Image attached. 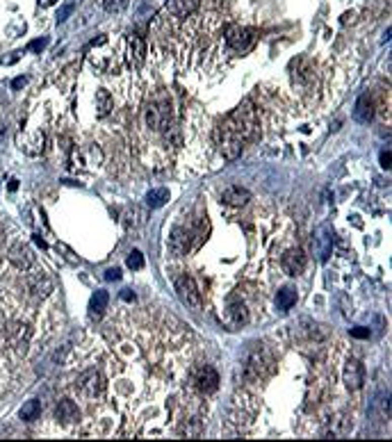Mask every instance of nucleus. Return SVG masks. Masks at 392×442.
<instances>
[{
	"mask_svg": "<svg viewBox=\"0 0 392 442\" xmlns=\"http://www.w3.org/2000/svg\"><path fill=\"white\" fill-rule=\"evenodd\" d=\"M258 132H260L258 114H255L253 103L251 100H242V105L228 116V121L217 132V139L219 141L230 139V141H237V144H244V141L255 139Z\"/></svg>",
	"mask_w": 392,
	"mask_h": 442,
	"instance_id": "1",
	"label": "nucleus"
},
{
	"mask_svg": "<svg viewBox=\"0 0 392 442\" xmlns=\"http://www.w3.org/2000/svg\"><path fill=\"white\" fill-rule=\"evenodd\" d=\"M191 385L201 392V394H212L219 387V374L212 365H199L191 369Z\"/></svg>",
	"mask_w": 392,
	"mask_h": 442,
	"instance_id": "2",
	"label": "nucleus"
},
{
	"mask_svg": "<svg viewBox=\"0 0 392 442\" xmlns=\"http://www.w3.org/2000/svg\"><path fill=\"white\" fill-rule=\"evenodd\" d=\"M169 118H171V105L164 98L158 100V103H150L148 109H146V123L155 132H162L169 126Z\"/></svg>",
	"mask_w": 392,
	"mask_h": 442,
	"instance_id": "3",
	"label": "nucleus"
},
{
	"mask_svg": "<svg viewBox=\"0 0 392 442\" xmlns=\"http://www.w3.org/2000/svg\"><path fill=\"white\" fill-rule=\"evenodd\" d=\"M255 41V30L253 27H242V25H228L226 30V44L228 48L237 50V53H242V50H249L251 46H253Z\"/></svg>",
	"mask_w": 392,
	"mask_h": 442,
	"instance_id": "4",
	"label": "nucleus"
},
{
	"mask_svg": "<svg viewBox=\"0 0 392 442\" xmlns=\"http://www.w3.org/2000/svg\"><path fill=\"white\" fill-rule=\"evenodd\" d=\"M176 292L180 294L182 303H187L189 308H194V310H201V292H199L196 280L191 276H187V273L178 276L176 278Z\"/></svg>",
	"mask_w": 392,
	"mask_h": 442,
	"instance_id": "5",
	"label": "nucleus"
},
{
	"mask_svg": "<svg viewBox=\"0 0 392 442\" xmlns=\"http://www.w3.org/2000/svg\"><path fill=\"white\" fill-rule=\"evenodd\" d=\"M77 390H80L82 396H87V399H96V396L103 394L105 390V381L103 376H100V372H85L80 378H77Z\"/></svg>",
	"mask_w": 392,
	"mask_h": 442,
	"instance_id": "6",
	"label": "nucleus"
},
{
	"mask_svg": "<svg viewBox=\"0 0 392 442\" xmlns=\"http://www.w3.org/2000/svg\"><path fill=\"white\" fill-rule=\"evenodd\" d=\"M342 381H344L346 390H351V392L360 390V387H363V383H365V369H363V365H360L358 360L351 358L349 363L344 365V372H342Z\"/></svg>",
	"mask_w": 392,
	"mask_h": 442,
	"instance_id": "7",
	"label": "nucleus"
},
{
	"mask_svg": "<svg viewBox=\"0 0 392 442\" xmlns=\"http://www.w3.org/2000/svg\"><path fill=\"white\" fill-rule=\"evenodd\" d=\"M281 267H283V271H285L287 276H299V273H303V269H305V255H303V251L290 249V251H287V253L281 258Z\"/></svg>",
	"mask_w": 392,
	"mask_h": 442,
	"instance_id": "8",
	"label": "nucleus"
},
{
	"mask_svg": "<svg viewBox=\"0 0 392 442\" xmlns=\"http://www.w3.org/2000/svg\"><path fill=\"white\" fill-rule=\"evenodd\" d=\"M189 239L191 232L187 228H176L171 232V239H169V249H171L173 255H185L189 251Z\"/></svg>",
	"mask_w": 392,
	"mask_h": 442,
	"instance_id": "9",
	"label": "nucleus"
},
{
	"mask_svg": "<svg viewBox=\"0 0 392 442\" xmlns=\"http://www.w3.org/2000/svg\"><path fill=\"white\" fill-rule=\"evenodd\" d=\"M9 262L12 264H16L18 269H30L32 267V262H34V258H32V251L27 249V246H23V244H16V246H12L9 249Z\"/></svg>",
	"mask_w": 392,
	"mask_h": 442,
	"instance_id": "10",
	"label": "nucleus"
},
{
	"mask_svg": "<svg viewBox=\"0 0 392 442\" xmlns=\"http://www.w3.org/2000/svg\"><path fill=\"white\" fill-rule=\"evenodd\" d=\"M144 55H146V46L141 41V36H137V34L128 36V59H130L132 66H141L144 64Z\"/></svg>",
	"mask_w": 392,
	"mask_h": 442,
	"instance_id": "11",
	"label": "nucleus"
},
{
	"mask_svg": "<svg viewBox=\"0 0 392 442\" xmlns=\"http://www.w3.org/2000/svg\"><path fill=\"white\" fill-rule=\"evenodd\" d=\"M55 415H57L59 422L64 424H73L77 422V417H80V413H77V406L73 404L71 399H62L57 404V408H55Z\"/></svg>",
	"mask_w": 392,
	"mask_h": 442,
	"instance_id": "12",
	"label": "nucleus"
},
{
	"mask_svg": "<svg viewBox=\"0 0 392 442\" xmlns=\"http://www.w3.org/2000/svg\"><path fill=\"white\" fill-rule=\"evenodd\" d=\"M221 200L228 205H244L246 200H251V191L244 189V187H228V189H223L221 194Z\"/></svg>",
	"mask_w": 392,
	"mask_h": 442,
	"instance_id": "13",
	"label": "nucleus"
},
{
	"mask_svg": "<svg viewBox=\"0 0 392 442\" xmlns=\"http://www.w3.org/2000/svg\"><path fill=\"white\" fill-rule=\"evenodd\" d=\"M354 118H356L358 123H369V121L374 118V107H372V103H369L367 96H360V98L356 100Z\"/></svg>",
	"mask_w": 392,
	"mask_h": 442,
	"instance_id": "14",
	"label": "nucleus"
},
{
	"mask_svg": "<svg viewBox=\"0 0 392 442\" xmlns=\"http://www.w3.org/2000/svg\"><path fill=\"white\" fill-rule=\"evenodd\" d=\"M199 7V0H167V9L173 16H187Z\"/></svg>",
	"mask_w": 392,
	"mask_h": 442,
	"instance_id": "15",
	"label": "nucleus"
},
{
	"mask_svg": "<svg viewBox=\"0 0 392 442\" xmlns=\"http://www.w3.org/2000/svg\"><path fill=\"white\" fill-rule=\"evenodd\" d=\"M107 301H109V294L105 290H98L94 296H91L89 301V310H91V317L98 319L100 314H103V310L107 308Z\"/></svg>",
	"mask_w": 392,
	"mask_h": 442,
	"instance_id": "16",
	"label": "nucleus"
},
{
	"mask_svg": "<svg viewBox=\"0 0 392 442\" xmlns=\"http://www.w3.org/2000/svg\"><path fill=\"white\" fill-rule=\"evenodd\" d=\"M27 285H30V290L34 292L36 296H46L50 290H53L50 280L46 276H41V273H39V276H30V278H27Z\"/></svg>",
	"mask_w": 392,
	"mask_h": 442,
	"instance_id": "17",
	"label": "nucleus"
},
{
	"mask_svg": "<svg viewBox=\"0 0 392 442\" xmlns=\"http://www.w3.org/2000/svg\"><path fill=\"white\" fill-rule=\"evenodd\" d=\"M276 303H278V308L281 310H290L292 305L296 303V290L294 287H283V290L278 292V296H276Z\"/></svg>",
	"mask_w": 392,
	"mask_h": 442,
	"instance_id": "18",
	"label": "nucleus"
},
{
	"mask_svg": "<svg viewBox=\"0 0 392 442\" xmlns=\"http://www.w3.org/2000/svg\"><path fill=\"white\" fill-rule=\"evenodd\" d=\"M169 200V189H150L148 194H146V203H148V208H162L164 203Z\"/></svg>",
	"mask_w": 392,
	"mask_h": 442,
	"instance_id": "19",
	"label": "nucleus"
},
{
	"mask_svg": "<svg viewBox=\"0 0 392 442\" xmlns=\"http://www.w3.org/2000/svg\"><path fill=\"white\" fill-rule=\"evenodd\" d=\"M96 109H98V116H107L109 109H112V98H109V94L105 89H100L98 94H96Z\"/></svg>",
	"mask_w": 392,
	"mask_h": 442,
	"instance_id": "20",
	"label": "nucleus"
},
{
	"mask_svg": "<svg viewBox=\"0 0 392 442\" xmlns=\"http://www.w3.org/2000/svg\"><path fill=\"white\" fill-rule=\"evenodd\" d=\"M39 413H41L39 401H36V399H30V401H27V404L21 408V419H23V422H32V419L39 417Z\"/></svg>",
	"mask_w": 392,
	"mask_h": 442,
	"instance_id": "21",
	"label": "nucleus"
},
{
	"mask_svg": "<svg viewBox=\"0 0 392 442\" xmlns=\"http://www.w3.org/2000/svg\"><path fill=\"white\" fill-rule=\"evenodd\" d=\"M228 314H230L232 326H240V324H244V322H246V308H244V303H230V308H228Z\"/></svg>",
	"mask_w": 392,
	"mask_h": 442,
	"instance_id": "22",
	"label": "nucleus"
},
{
	"mask_svg": "<svg viewBox=\"0 0 392 442\" xmlns=\"http://www.w3.org/2000/svg\"><path fill=\"white\" fill-rule=\"evenodd\" d=\"M178 433H180V435H187V437H199L201 435V424L199 422H185L180 428H178Z\"/></svg>",
	"mask_w": 392,
	"mask_h": 442,
	"instance_id": "23",
	"label": "nucleus"
},
{
	"mask_svg": "<svg viewBox=\"0 0 392 442\" xmlns=\"http://www.w3.org/2000/svg\"><path fill=\"white\" fill-rule=\"evenodd\" d=\"M128 267L135 269V271H137V269H141V267H144V255H141L139 251H132V253L128 255Z\"/></svg>",
	"mask_w": 392,
	"mask_h": 442,
	"instance_id": "24",
	"label": "nucleus"
},
{
	"mask_svg": "<svg viewBox=\"0 0 392 442\" xmlns=\"http://www.w3.org/2000/svg\"><path fill=\"white\" fill-rule=\"evenodd\" d=\"M128 7V0H105V12H123Z\"/></svg>",
	"mask_w": 392,
	"mask_h": 442,
	"instance_id": "25",
	"label": "nucleus"
},
{
	"mask_svg": "<svg viewBox=\"0 0 392 442\" xmlns=\"http://www.w3.org/2000/svg\"><path fill=\"white\" fill-rule=\"evenodd\" d=\"M119 278H121V269H107V271H105V280H119Z\"/></svg>",
	"mask_w": 392,
	"mask_h": 442,
	"instance_id": "26",
	"label": "nucleus"
},
{
	"mask_svg": "<svg viewBox=\"0 0 392 442\" xmlns=\"http://www.w3.org/2000/svg\"><path fill=\"white\" fill-rule=\"evenodd\" d=\"M73 12V5H66V7H62L57 12V23H62V21H66V16Z\"/></svg>",
	"mask_w": 392,
	"mask_h": 442,
	"instance_id": "27",
	"label": "nucleus"
},
{
	"mask_svg": "<svg viewBox=\"0 0 392 442\" xmlns=\"http://www.w3.org/2000/svg\"><path fill=\"white\" fill-rule=\"evenodd\" d=\"M46 44H48V41H46V39H36V41H32V44L27 46V50H41Z\"/></svg>",
	"mask_w": 392,
	"mask_h": 442,
	"instance_id": "28",
	"label": "nucleus"
},
{
	"mask_svg": "<svg viewBox=\"0 0 392 442\" xmlns=\"http://www.w3.org/2000/svg\"><path fill=\"white\" fill-rule=\"evenodd\" d=\"M25 85H27V77L21 75V77H16V80L12 82V89H21V87H25Z\"/></svg>",
	"mask_w": 392,
	"mask_h": 442,
	"instance_id": "29",
	"label": "nucleus"
},
{
	"mask_svg": "<svg viewBox=\"0 0 392 442\" xmlns=\"http://www.w3.org/2000/svg\"><path fill=\"white\" fill-rule=\"evenodd\" d=\"M381 167L383 169H390V150H387V153L383 150V153H381Z\"/></svg>",
	"mask_w": 392,
	"mask_h": 442,
	"instance_id": "30",
	"label": "nucleus"
},
{
	"mask_svg": "<svg viewBox=\"0 0 392 442\" xmlns=\"http://www.w3.org/2000/svg\"><path fill=\"white\" fill-rule=\"evenodd\" d=\"M351 335H354V337H367V335H369V331H367V328L360 326V328H354V331H351Z\"/></svg>",
	"mask_w": 392,
	"mask_h": 442,
	"instance_id": "31",
	"label": "nucleus"
},
{
	"mask_svg": "<svg viewBox=\"0 0 392 442\" xmlns=\"http://www.w3.org/2000/svg\"><path fill=\"white\" fill-rule=\"evenodd\" d=\"M121 299L123 301H135V294H132V290H123L121 292Z\"/></svg>",
	"mask_w": 392,
	"mask_h": 442,
	"instance_id": "32",
	"label": "nucleus"
},
{
	"mask_svg": "<svg viewBox=\"0 0 392 442\" xmlns=\"http://www.w3.org/2000/svg\"><path fill=\"white\" fill-rule=\"evenodd\" d=\"M36 3H39V7H53L57 0H36Z\"/></svg>",
	"mask_w": 392,
	"mask_h": 442,
	"instance_id": "33",
	"label": "nucleus"
},
{
	"mask_svg": "<svg viewBox=\"0 0 392 442\" xmlns=\"http://www.w3.org/2000/svg\"><path fill=\"white\" fill-rule=\"evenodd\" d=\"M16 187H18V180H12V182H9V189H12V191L16 189Z\"/></svg>",
	"mask_w": 392,
	"mask_h": 442,
	"instance_id": "34",
	"label": "nucleus"
}]
</instances>
